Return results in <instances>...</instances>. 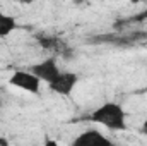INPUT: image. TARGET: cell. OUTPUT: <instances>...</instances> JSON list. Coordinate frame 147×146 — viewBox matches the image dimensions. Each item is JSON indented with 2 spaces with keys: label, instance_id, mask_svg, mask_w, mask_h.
<instances>
[{
  "label": "cell",
  "instance_id": "cell-1",
  "mask_svg": "<svg viewBox=\"0 0 147 146\" xmlns=\"http://www.w3.org/2000/svg\"><path fill=\"white\" fill-rule=\"evenodd\" d=\"M87 119L94 124H101L103 127L115 131V132H121V131L128 129L127 112L116 102H105L103 105H99L92 110Z\"/></svg>",
  "mask_w": 147,
  "mask_h": 146
},
{
  "label": "cell",
  "instance_id": "cell-2",
  "mask_svg": "<svg viewBox=\"0 0 147 146\" xmlns=\"http://www.w3.org/2000/svg\"><path fill=\"white\" fill-rule=\"evenodd\" d=\"M9 84L12 88H17V89H22L26 93H31V95H38L39 89H41V81L38 79L34 74L31 72L29 69H17L10 74L9 77Z\"/></svg>",
  "mask_w": 147,
  "mask_h": 146
},
{
  "label": "cell",
  "instance_id": "cell-3",
  "mask_svg": "<svg viewBox=\"0 0 147 146\" xmlns=\"http://www.w3.org/2000/svg\"><path fill=\"white\" fill-rule=\"evenodd\" d=\"M28 69L34 74L41 83H46V84H50L51 81H55V79L58 77V74L62 72L60 67H58V60H57L55 55H51V57H48V59L38 62V64L28 67Z\"/></svg>",
  "mask_w": 147,
  "mask_h": 146
},
{
  "label": "cell",
  "instance_id": "cell-4",
  "mask_svg": "<svg viewBox=\"0 0 147 146\" xmlns=\"http://www.w3.org/2000/svg\"><path fill=\"white\" fill-rule=\"evenodd\" d=\"M70 146H118L99 129H86L74 138Z\"/></svg>",
  "mask_w": 147,
  "mask_h": 146
},
{
  "label": "cell",
  "instance_id": "cell-5",
  "mask_svg": "<svg viewBox=\"0 0 147 146\" xmlns=\"http://www.w3.org/2000/svg\"><path fill=\"white\" fill-rule=\"evenodd\" d=\"M77 84H79V76H77V74L70 72V71H62L55 81H51V83L48 84V88H50L55 95L70 96Z\"/></svg>",
  "mask_w": 147,
  "mask_h": 146
},
{
  "label": "cell",
  "instance_id": "cell-6",
  "mask_svg": "<svg viewBox=\"0 0 147 146\" xmlns=\"http://www.w3.org/2000/svg\"><path fill=\"white\" fill-rule=\"evenodd\" d=\"M17 29V19L12 14H7L0 9V38H5L12 35Z\"/></svg>",
  "mask_w": 147,
  "mask_h": 146
},
{
  "label": "cell",
  "instance_id": "cell-7",
  "mask_svg": "<svg viewBox=\"0 0 147 146\" xmlns=\"http://www.w3.org/2000/svg\"><path fill=\"white\" fill-rule=\"evenodd\" d=\"M38 43L45 48V50H58L60 46H62V43L57 40V38L53 36H46V35H41V36H38Z\"/></svg>",
  "mask_w": 147,
  "mask_h": 146
},
{
  "label": "cell",
  "instance_id": "cell-8",
  "mask_svg": "<svg viewBox=\"0 0 147 146\" xmlns=\"http://www.w3.org/2000/svg\"><path fill=\"white\" fill-rule=\"evenodd\" d=\"M144 21H147V7L142 12H139V14H135V16L125 19V23H144Z\"/></svg>",
  "mask_w": 147,
  "mask_h": 146
},
{
  "label": "cell",
  "instance_id": "cell-9",
  "mask_svg": "<svg viewBox=\"0 0 147 146\" xmlns=\"http://www.w3.org/2000/svg\"><path fill=\"white\" fill-rule=\"evenodd\" d=\"M41 146H60V143L57 139H53V138H48V139H45V143Z\"/></svg>",
  "mask_w": 147,
  "mask_h": 146
},
{
  "label": "cell",
  "instance_id": "cell-10",
  "mask_svg": "<svg viewBox=\"0 0 147 146\" xmlns=\"http://www.w3.org/2000/svg\"><path fill=\"white\" fill-rule=\"evenodd\" d=\"M140 134L147 138V119L144 120V122H142V126H140Z\"/></svg>",
  "mask_w": 147,
  "mask_h": 146
},
{
  "label": "cell",
  "instance_id": "cell-11",
  "mask_svg": "<svg viewBox=\"0 0 147 146\" xmlns=\"http://www.w3.org/2000/svg\"><path fill=\"white\" fill-rule=\"evenodd\" d=\"M0 146H10V145H9V141H7L5 138H2V136H0Z\"/></svg>",
  "mask_w": 147,
  "mask_h": 146
},
{
  "label": "cell",
  "instance_id": "cell-12",
  "mask_svg": "<svg viewBox=\"0 0 147 146\" xmlns=\"http://www.w3.org/2000/svg\"><path fill=\"white\" fill-rule=\"evenodd\" d=\"M0 108H2V98H0Z\"/></svg>",
  "mask_w": 147,
  "mask_h": 146
}]
</instances>
